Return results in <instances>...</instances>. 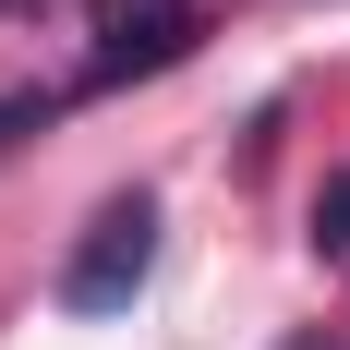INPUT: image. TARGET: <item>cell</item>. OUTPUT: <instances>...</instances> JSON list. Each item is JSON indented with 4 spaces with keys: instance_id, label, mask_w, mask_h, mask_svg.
I'll return each instance as SVG.
<instances>
[{
    "instance_id": "6da1fadb",
    "label": "cell",
    "mask_w": 350,
    "mask_h": 350,
    "mask_svg": "<svg viewBox=\"0 0 350 350\" xmlns=\"http://www.w3.org/2000/svg\"><path fill=\"white\" fill-rule=\"evenodd\" d=\"M157 278V206L145 193H109L85 217V242L61 266V314H133V290Z\"/></svg>"
},
{
    "instance_id": "5b68a950",
    "label": "cell",
    "mask_w": 350,
    "mask_h": 350,
    "mask_svg": "<svg viewBox=\"0 0 350 350\" xmlns=\"http://www.w3.org/2000/svg\"><path fill=\"white\" fill-rule=\"evenodd\" d=\"M0 12H25V0H0Z\"/></svg>"
},
{
    "instance_id": "7a4b0ae2",
    "label": "cell",
    "mask_w": 350,
    "mask_h": 350,
    "mask_svg": "<svg viewBox=\"0 0 350 350\" xmlns=\"http://www.w3.org/2000/svg\"><path fill=\"white\" fill-rule=\"evenodd\" d=\"M193 49V0H109V36H97V85L121 72H157Z\"/></svg>"
},
{
    "instance_id": "3957f363",
    "label": "cell",
    "mask_w": 350,
    "mask_h": 350,
    "mask_svg": "<svg viewBox=\"0 0 350 350\" xmlns=\"http://www.w3.org/2000/svg\"><path fill=\"white\" fill-rule=\"evenodd\" d=\"M25 121H49V97H0V145L25 133Z\"/></svg>"
},
{
    "instance_id": "277c9868",
    "label": "cell",
    "mask_w": 350,
    "mask_h": 350,
    "mask_svg": "<svg viewBox=\"0 0 350 350\" xmlns=\"http://www.w3.org/2000/svg\"><path fill=\"white\" fill-rule=\"evenodd\" d=\"M290 350H350V338H290Z\"/></svg>"
}]
</instances>
